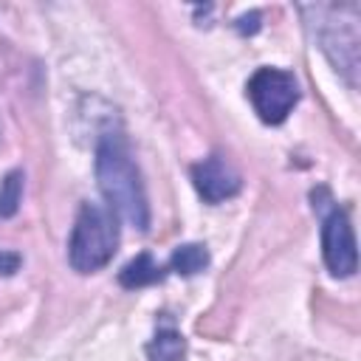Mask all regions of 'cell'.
Returning <instances> with one entry per match:
<instances>
[{
  "instance_id": "6da1fadb",
  "label": "cell",
  "mask_w": 361,
  "mask_h": 361,
  "mask_svg": "<svg viewBox=\"0 0 361 361\" xmlns=\"http://www.w3.org/2000/svg\"><path fill=\"white\" fill-rule=\"evenodd\" d=\"M96 180L99 192L107 200V209L135 226L138 231H147L149 226V203L144 192L141 172L130 155L127 141L118 133H104L96 144Z\"/></svg>"
},
{
  "instance_id": "7a4b0ae2",
  "label": "cell",
  "mask_w": 361,
  "mask_h": 361,
  "mask_svg": "<svg viewBox=\"0 0 361 361\" xmlns=\"http://www.w3.org/2000/svg\"><path fill=\"white\" fill-rule=\"evenodd\" d=\"M307 14H316L307 28L313 31L322 54L330 59V65L347 79V85H358V6H302Z\"/></svg>"
},
{
  "instance_id": "3957f363",
  "label": "cell",
  "mask_w": 361,
  "mask_h": 361,
  "mask_svg": "<svg viewBox=\"0 0 361 361\" xmlns=\"http://www.w3.org/2000/svg\"><path fill=\"white\" fill-rule=\"evenodd\" d=\"M118 245V223L116 214L107 206L99 203H82L71 240H68V262L79 274H93L104 268Z\"/></svg>"
},
{
  "instance_id": "277c9868",
  "label": "cell",
  "mask_w": 361,
  "mask_h": 361,
  "mask_svg": "<svg viewBox=\"0 0 361 361\" xmlns=\"http://www.w3.org/2000/svg\"><path fill=\"white\" fill-rule=\"evenodd\" d=\"M248 99L254 113L265 124H282L293 104L299 102V82L290 71L282 68H259L248 79Z\"/></svg>"
},
{
  "instance_id": "5b68a950",
  "label": "cell",
  "mask_w": 361,
  "mask_h": 361,
  "mask_svg": "<svg viewBox=\"0 0 361 361\" xmlns=\"http://www.w3.org/2000/svg\"><path fill=\"white\" fill-rule=\"evenodd\" d=\"M322 257L324 265L333 276H353L358 268V254H355V234L353 223L344 209L336 203L322 214Z\"/></svg>"
},
{
  "instance_id": "8992f818",
  "label": "cell",
  "mask_w": 361,
  "mask_h": 361,
  "mask_svg": "<svg viewBox=\"0 0 361 361\" xmlns=\"http://www.w3.org/2000/svg\"><path fill=\"white\" fill-rule=\"evenodd\" d=\"M192 183L206 203H223V200L234 197L243 186L240 172L223 155H209V158L197 161L192 166Z\"/></svg>"
},
{
  "instance_id": "52a82bcc",
  "label": "cell",
  "mask_w": 361,
  "mask_h": 361,
  "mask_svg": "<svg viewBox=\"0 0 361 361\" xmlns=\"http://www.w3.org/2000/svg\"><path fill=\"white\" fill-rule=\"evenodd\" d=\"M147 355L149 361H186V341L169 319L158 324L152 341L147 344Z\"/></svg>"
},
{
  "instance_id": "ba28073f",
  "label": "cell",
  "mask_w": 361,
  "mask_h": 361,
  "mask_svg": "<svg viewBox=\"0 0 361 361\" xmlns=\"http://www.w3.org/2000/svg\"><path fill=\"white\" fill-rule=\"evenodd\" d=\"M164 274H166V268L164 265H158L155 259H152V254H138L135 259H130L124 268H121V274H118V282H121V288H130V290H135V288H147V285H155V282H161L164 279Z\"/></svg>"
},
{
  "instance_id": "9c48e42d",
  "label": "cell",
  "mask_w": 361,
  "mask_h": 361,
  "mask_svg": "<svg viewBox=\"0 0 361 361\" xmlns=\"http://www.w3.org/2000/svg\"><path fill=\"white\" fill-rule=\"evenodd\" d=\"M206 265H209V251H206V245H200V243H183V245H178V248L172 251V257H169V268H172L175 274H183V276H195V274H200Z\"/></svg>"
},
{
  "instance_id": "30bf717a",
  "label": "cell",
  "mask_w": 361,
  "mask_h": 361,
  "mask_svg": "<svg viewBox=\"0 0 361 361\" xmlns=\"http://www.w3.org/2000/svg\"><path fill=\"white\" fill-rule=\"evenodd\" d=\"M23 172L11 169L0 183V217H14L23 200Z\"/></svg>"
},
{
  "instance_id": "8fae6325",
  "label": "cell",
  "mask_w": 361,
  "mask_h": 361,
  "mask_svg": "<svg viewBox=\"0 0 361 361\" xmlns=\"http://www.w3.org/2000/svg\"><path fill=\"white\" fill-rule=\"evenodd\" d=\"M20 265V257L17 254H3L0 251V274H14Z\"/></svg>"
}]
</instances>
